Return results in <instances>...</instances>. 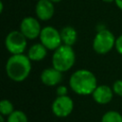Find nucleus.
Listing matches in <instances>:
<instances>
[{
  "label": "nucleus",
  "mask_w": 122,
  "mask_h": 122,
  "mask_svg": "<svg viewBox=\"0 0 122 122\" xmlns=\"http://www.w3.org/2000/svg\"><path fill=\"white\" fill-rule=\"evenodd\" d=\"M113 33L106 28L98 30L92 40V49L98 54H106L110 52L115 46Z\"/></svg>",
  "instance_id": "obj_4"
},
{
  "label": "nucleus",
  "mask_w": 122,
  "mask_h": 122,
  "mask_svg": "<svg viewBox=\"0 0 122 122\" xmlns=\"http://www.w3.org/2000/svg\"><path fill=\"white\" fill-rule=\"evenodd\" d=\"M112 91L114 94L118 96H122V79H117L112 84Z\"/></svg>",
  "instance_id": "obj_17"
},
{
  "label": "nucleus",
  "mask_w": 122,
  "mask_h": 122,
  "mask_svg": "<svg viewBox=\"0 0 122 122\" xmlns=\"http://www.w3.org/2000/svg\"><path fill=\"white\" fill-rule=\"evenodd\" d=\"M57 95H68V88L64 85H59L56 89Z\"/></svg>",
  "instance_id": "obj_19"
},
{
  "label": "nucleus",
  "mask_w": 122,
  "mask_h": 122,
  "mask_svg": "<svg viewBox=\"0 0 122 122\" xmlns=\"http://www.w3.org/2000/svg\"><path fill=\"white\" fill-rule=\"evenodd\" d=\"M54 3L50 0H38L35 5L36 17L41 21L51 19L54 14Z\"/></svg>",
  "instance_id": "obj_10"
},
{
  "label": "nucleus",
  "mask_w": 122,
  "mask_h": 122,
  "mask_svg": "<svg viewBox=\"0 0 122 122\" xmlns=\"http://www.w3.org/2000/svg\"><path fill=\"white\" fill-rule=\"evenodd\" d=\"M5 70L10 80L14 82H23L30 73L31 60L24 53L11 54L6 62Z\"/></svg>",
  "instance_id": "obj_1"
},
{
  "label": "nucleus",
  "mask_w": 122,
  "mask_h": 122,
  "mask_svg": "<svg viewBox=\"0 0 122 122\" xmlns=\"http://www.w3.org/2000/svg\"><path fill=\"white\" fill-rule=\"evenodd\" d=\"M62 73H63L62 71H58L54 67L47 68L42 71L40 74V79H41V82L48 87L57 86L58 84H60V82L63 79Z\"/></svg>",
  "instance_id": "obj_9"
},
{
  "label": "nucleus",
  "mask_w": 122,
  "mask_h": 122,
  "mask_svg": "<svg viewBox=\"0 0 122 122\" xmlns=\"http://www.w3.org/2000/svg\"><path fill=\"white\" fill-rule=\"evenodd\" d=\"M39 40L40 43H42L48 50L51 51H55L63 44L60 30L52 26H47L42 28L39 35Z\"/></svg>",
  "instance_id": "obj_6"
},
{
  "label": "nucleus",
  "mask_w": 122,
  "mask_h": 122,
  "mask_svg": "<svg viewBox=\"0 0 122 122\" xmlns=\"http://www.w3.org/2000/svg\"><path fill=\"white\" fill-rule=\"evenodd\" d=\"M113 94H114V92L112 91V88H111L110 86L97 85V87L92 93V96L97 104L106 105L112 100Z\"/></svg>",
  "instance_id": "obj_11"
},
{
  "label": "nucleus",
  "mask_w": 122,
  "mask_h": 122,
  "mask_svg": "<svg viewBox=\"0 0 122 122\" xmlns=\"http://www.w3.org/2000/svg\"><path fill=\"white\" fill-rule=\"evenodd\" d=\"M103 2H105V3H112V2H113L114 0H102Z\"/></svg>",
  "instance_id": "obj_23"
},
{
  "label": "nucleus",
  "mask_w": 122,
  "mask_h": 122,
  "mask_svg": "<svg viewBox=\"0 0 122 122\" xmlns=\"http://www.w3.org/2000/svg\"><path fill=\"white\" fill-rule=\"evenodd\" d=\"M116 51L122 55V34L119 35L115 40V46H114Z\"/></svg>",
  "instance_id": "obj_18"
},
{
  "label": "nucleus",
  "mask_w": 122,
  "mask_h": 122,
  "mask_svg": "<svg viewBox=\"0 0 122 122\" xmlns=\"http://www.w3.org/2000/svg\"><path fill=\"white\" fill-rule=\"evenodd\" d=\"M75 52L71 46L62 44L55 51L51 56V65L58 71L65 72L70 71L75 63Z\"/></svg>",
  "instance_id": "obj_3"
},
{
  "label": "nucleus",
  "mask_w": 122,
  "mask_h": 122,
  "mask_svg": "<svg viewBox=\"0 0 122 122\" xmlns=\"http://www.w3.org/2000/svg\"><path fill=\"white\" fill-rule=\"evenodd\" d=\"M48 49L42 43H35L28 50V57L31 61H41L47 55Z\"/></svg>",
  "instance_id": "obj_12"
},
{
  "label": "nucleus",
  "mask_w": 122,
  "mask_h": 122,
  "mask_svg": "<svg viewBox=\"0 0 122 122\" xmlns=\"http://www.w3.org/2000/svg\"><path fill=\"white\" fill-rule=\"evenodd\" d=\"M7 122H29L26 113L23 111L15 110L7 117Z\"/></svg>",
  "instance_id": "obj_16"
},
{
  "label": "nucleus",
  "mask_w": 122,
  "mask_h": 122,
  "mask_svg": "<svg viewBox=\"0 0 122 122\" xmlns=\"http://www.w3.org/2000/svg\"><path fill=\"white\" fill-rule=\"evenodd\" d=\"M0 122H5V116L0 114Z\"/></svg>",
  "instance_id": "obj_22"
},
{
  "label": "nucleus",
  "mask_w": 122,
  "mask_h": 122,
  "mask_svg": "<svg viewBox=\"0 0 122 122\" xmlns=\"http://www.w3.org/2000/svg\"><path fill=\"white\" fill-rule=\"evenodd\" d=\"M70 88L79 95H90L97 87V79L94 73L86 69L75 71L70 77Z\"/></svg>",
  "instance_id": "obj_2"
},
{
  "label": "nucleus",
  "mask_w": 122,
  "mask_h": 122,
  "mask_svg": "<svg viewBox=\"0 0 122 122\" xmlns=\"http://www.w3.org/2000/svg\"><path fill=\"white\" fill-rule=\"evenodd\" d=\"M50 1H51L52 3H58V2H60L61 0H50Z\"/></svg>",
  "instance_id": "obj_24"
},
{
  "label": "nucleus",
  "mask_w": 122,
  "mask_h": 122,
  "mask_svg": "<svg viewBox=\"0 0 122 122\" xmlns=\"http://www.w3.org/2000/svg\"><path fill=\"white\" fill-rule=\"evenodd\" d=\"M15 110H14L13 104L10 100H8V99H2L0 101V114L8 117Z\"/></svg>",
  "instance_id": "obj_15"
},
{
  "label": "nucleus",
  "mask_w": 122,
  "mask_h": 122,
  "mask_svg": "<svg viewBox=\"0 0 122 122\" xmlns=\"http://www.w3.org/2000/svg\"><path fill=\"white\" fill-rule=\"evenodd\" d=\"M114 3L117 6V8L122 10V0H114Z\"/></svg>",
  "instance_id": "obj_20"
},
{
  "label": "nucleus",
  "mask_w": 122,
  "mask_h": 122,
  "mask_svg": "<svg viewBox=\"0 0 122 122\" xmlns=\"http://www.w3.org/2000/svg\"><path fill=\"white\" fill-rule=\"evenodd\" d=\"M101 122H122V114L116 111H109L103 114Z\"/></svg>",
  "instance_id": "obj_14"
},
{
  "label": "nucleus",
  "mask_w": 122,
  "mask_h": 122,
  "mask_svg": "<svg viewBox=\"0 0 122 122\" xmlns=\"http://www.w3.org/2000/svg\"><path fill=\"white\" fill-rule=\"evenodd\" d=\"M62 43L68 46H73L77 40V31L71 26H65L60 30Z\"/></svg>",
  "instance_id": "obj_13"
},
{
  "label": "nucleus",
  "mask_w": 122,
  "mask_h": 122,
  "mask_svg": "<svg viewBox=\"0 0 122 122\" xmlns=\"http://www.w3.org/2000/svg\"><path fill=\"white\" fill-rule=\"evenodd\" d=\"M28 38L20 30H11L5 38V47L10 54L24 53L27 49Z\"/></svg>",
  "instance_id": "obj_5"
},
{
  "label": "nucleus",
  "mask_w": 122,
  "mask_h": 122,
  "mask_svg": "<svg viewBox=\"0 0 122 122\" xmlns=\"http://www.w3.org/2000/svg\"><path fill=\"white\" fill-rule=\"evenodd\" d=\"M3 10H4V4H3V2L1 1V2H0V12H3Z\"/></svg>",
  "instance_id": "obj_21"
},
{
  "label": "nucleus",
  "mask_w": 122,
  "mask_h": 122,
  "mask_svg": "<svg viewBox=\"0 0 122 122\" xmlns=\"http://www.w3.org/2000/svg\"><path fill=\"white\" fill-rule=\"evenodd\" d=\"M36 1H38V0H36Z\"/></svg>",
  "instance_id": "obj_25"
},
{
  "label": "nucleus",
  "mask_w": 122,
  "mask_h": 122,
  "mask_svg": "<svg viewBox=\"0 0 122 122\" xmlns=\"http://www.w3.org/2000/svg\"><path fill=\"white\" fill-rule=\"evenodd\" d=\"M39 19L32 16H27L24 17L19 26V30L28 38L30 40H33L35 38H38L41 32V26L38 21Z\"/></svg>",
  "instance_id": "obj_8"
},
{
  "label": "nucleus",
  "mask_w": 122,
  "mask_h": 122,
  "mask_svg": "<svg viewBox=\"0 0 122 122\" xmlns=\"http://www.w3.org/2000/svg\"><path fill=\"white\" fill-rule=\"evenodd\" d=\"M73 107V101L69 95H57L51 103V112L55 116L64 118L72 112Z\"/></svg>",
  "instance_id": "obj_7"
}]
</instances>
